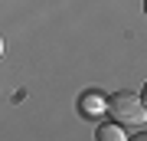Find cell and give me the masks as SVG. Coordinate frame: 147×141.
<instances>
[{
  "mask_svg": "<svg viewBox=\"0 0 147 141\" xmlns=\"http://www.w3.org/2000/svg\"><path fill=\"white\" fill-rule=\"evenodd\" d=\"M79 112L85 118L101 115V112H105V95H101V92H82L79 95Z\"/></svg>",
  "mask_w": 147,
  "mask_h": 141,
  "instance_id": "obj_2",
  "label": "cell"
},
{
  "mask_svg": "<svg viewBox=\"0 0 147 141\" xmlns=\"http://www.w3.org/2000/svg\"><path fill=\"white\" fill-rule=\"evenodd\" d=\"M0 56H3V40H0Z\"/></svg>",
  "mask_w": 147,
  "mask_h": 141,
  "instance_id": "obj_5",
  "label": "cell"
},
{
  "mask_svg": "<svg viewBox=\"0 0 147 141\" xmlns=\"http://www.w3.org/2000/svg\"><path fill=\"white\" fill-rule=\"evenodd\" d=\"M127 141H147V135L141 131V135H134V138H127Z\"/></svg>",
  "mask_w": 147,
  "mask_h": 141,
  "instance_id": "obj_4",
  "label": "cell"
},
{
  "mask_svg": "<svg viewBox=\"0 0 147 141\" xmlns=\"http://www.w3.org/2000/svg\"><path fill=\"white\" fill-rule=\"evenodd\" d=\"M105 112L111 115V121L121 128H144L147 121V108H144V95L134 92H115L105 99Z\"/></svg>",
  "mask_w": 147,
  "mask_h": 141,
  "instance_id": "obj_1",
  "label": "cell"
},
{
  "mask_svg": "<svg viewBox=\"0 0 147 141\" xmlns=\"http://www.w3.org/2000/svg\"><path fill=\"white\" fill-rule=\"evenodd\" d=\"M95 141H127L124 128L115 125V121H108V125H101L98 131H95Z\"/></svg>",
  "mask_w": 147,
  "mask_h": 141,
  "instance_id": "obj_3",
  "label": "cell"
}]
</instances>
